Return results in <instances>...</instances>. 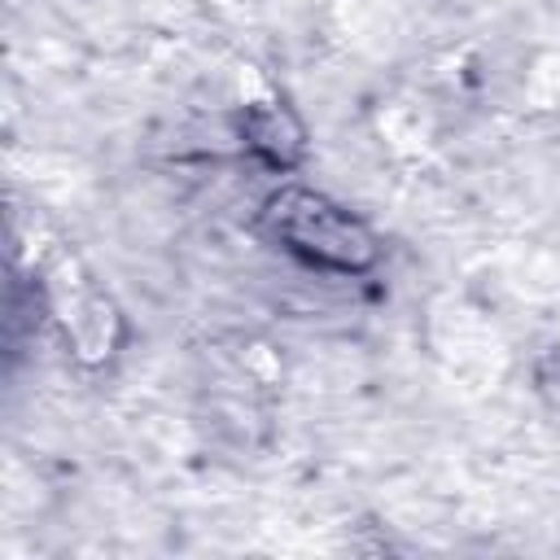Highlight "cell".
<instances>
[{"mask_svg": "<svg viewBox=\"0 0 560 560\" xmlns=\"http://www.w3.org/2000/svg\"><path fill=\"white\" fill-rule=\"evenodd\" d=\"M442 350L451 354V363H455L459 376H468L472 368L486 372V368L499 359V341H494V332H490L472 311H455V315L446 319Z\"/></svg>", "mask_w": 560, "mask_h": 560, "instance_id": "4", "label": "cell"}, {"mask_svg": "<svg viewBox=\"0 0 560 560\" xmlns=\"http://www.w3.org/2000/svg\"><path fill=\"white\" fill-rule=\"evenodd\" d=\"M381 136L389 140V149H398V153H420L429 140H433V127H429V114L424 109H416L411 101H389L385 109H381Z\"/></svg>", "mask_w": 560, "mask_h": 560, "instance_id": "5", "label": "cell"}, {"mask_svg": "<svg viewBox=\"0 0 560 560\" xmlns=\"http://www.w3.org/2000/svg\"><path fill=\"white\" fill-rule=\"evenodd\" d=\"M241 140L267 158L271 166H289L298 153H302V127L298 118L280 105V101H249L245 105V118H241Z\"/></svg>", "mask_w": 560, "mask_h": 560, "instance_id": "3", "label": "cell"}, {"mask_svg": "<svg viewBox=\"0 0 560 560\" xmlns=\"http://www.w3.org/2000/svg\"><path fill=\"white\" fill-rule=\"evenodd\" d=\"M267 223L276 241L298 254L311 267L324 271H368L376 262V241L372 232L341 210L337 201L311 192V188H284L267 206Z\"/></svg>", "mask_w": 560, "mask_h": 560, "instance_id": "1", "label": "cell"}, {"mask_svg": "<svg viewBox=\"0 0 560 560\" xmlns=\"http://www.w3.org/2000/svg\"><path fill=\"white\" fill-rule=\"evenodd\" d=\"M44 293H48V306L70 341V350L96 368V363H109L114 350L122 346V315L114 306V298L88 276V267L70 254V249H57L44 267Z\"/></svg>", "mask_w": 560, "mask_h": 560, "instance_id": "2", "label": "cell"}]
</instances>
